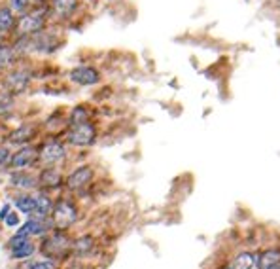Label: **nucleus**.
<instances>
[{"mask_svg": "<svg viewBox=\"0 0 280 269\" xmlns=\"http://www.w3.org/2000/svg\"><path fill=\"white\" fill-rule=\"evenodd\" d=\"M16 207L23 212V214H34V210H36V197L33 195H19L16 199Z\"/></svg>", "mask_w": 280, "mask_h": 269, "instance_id": "obj_17", "label": "nucleus"}, {"mask_svg": "<svg viewBox=\"0 0 280 269\" xmlns=\"http://www.w3.org/2000/svg\"><path fill=\"white\" fill-rule=\"evenodd\" d=\"M78 218V208L72 201L68 199H59L53 207V214H51V220H53V226L57 229H67L70 227Z\"/></svg>", "mask_w": 280, "mask_h": 269, "instance_id": "obj_3", "label": "nucleus"}, {"mask_svg": "<svg viewBox=\"0 0 280 269\" xmlns=\"http://www.w3.org/2000/svg\"><path fill=\"white\" fill-rule=\"evenodd\" d=\"M33 254H34V244L31 243V239H29L27 243L21 244V246H17V248L12 250V256H14L16 260H23V258H29V256H33Z\"/></svg>", "mask_w": 280, "mask_h": 269, "instance_id": "obj_21", "label": "nucleus"}, {"mask_svg": "<svg viewBox=\"0 0 280 269\" xmlns=\"http://www.w3.org/2000/svg\"><path fill=\"white\" fill-rule=\"evenodd\" d=\"M16 27V18L12 8H0V33H8Z\"/></svg>", "mask_w": 280, "mask_h": 269, "instance_id": "obj_18", "label": "nucleus"}, {"mask_svg": "<svg viewBox=\"0 0 280 269\" xmlns=\"http://www.w3.org/2000/svg\"><path fill=\"white\" fill-rule=\"evenodd\" d=\"M8 214H10V205L6 203L4 207L0 208V220H6V216H8Z\"/></svg>", "mask_w": 280, "mask_h": 269, "instance_id": "obj_28", "label": "nucleus"}, {"mask_svg": "<svg viewBox=\"0 0 280 269\" xmlns=\"http://www.w3.org/2000/svg\"><path fill=\"white\" fill-rule=\"evenodd\" d=\"M93 246H95V241L91 235H84V237H80V239H76L72 243V248H74L76 254H87V252L93 250Z\"/></svg>", "mask_w": 280, "mask_h": 269, "instance_id": "obj_20", "label": "nucleus"}, {"mask_svg": "<svg viewBox=\"0 0 280 269\" xmlns=\"http://www.w3.org/2000/svg\"><path fill=\"white\" fill-rule=\"evenodd\" d=\"M34 135H36V127L31 125V123H23V125H19V127L12 133L10 140H12L14 144H25V142L34 139Z\"/></svg>", "mask_w": 280, "mask_h": 269, "instance_id": "obj_13", "label": "nucleus"}, {"mask_svg": "<svg viewBox=\"0 0 280 269\" xmlns=\"http://www.w3.org/2000/svg\"><path fill=\"white\" fill-rule=\"evenodd\" d=\"M80 2L78 0H51L50 14L57 19H68L74 16Z\"/></svg>", "mask_w": 280, "mask_h": 269, "instance_id": "obj_9", "label": "nucleus"}, {"mask_svg": "<svg viewBox=\"0 0 280 269\" xmlns=\"http://www.w3.org/2000/svg\"><path fill=\"white\" fill-rule=\"evenodd\" d=\"M221 269H233V267H231V265H225V267H221Z\"/></svg>", "mask_w": 280, "mask_h": 269, "instance_id": "obj_30", "label": "nucleus"}, {"mask_svg": "<svg viewBox=\"0 0 280 269\" xmlns=\"http://www.w3.org/2000/svg\"><path fill=\"white\" fill-rule=\"evenodd\" d=\"M233 269H255L257 267V256H255L254 252H240L237 254L229 263Z\"/></svg>", "mask_w": 280, "mask_h": 269, "instance_id": "obj_12", "label": "nucleus"}, {"mask_svg": "<svg viewBox=\"0 0 280 269\" xmlns=\"http://www.w3.org/2000/svg\"><path fill=\"white\" fill-rule=\"evenodd\" d=\"M53 207H55V203H53V199H51L48 193H38V195H36V210H34V216L51 218Z\"/></svg>", "mask_w": 280, "mask_h": 269, "instance_id": "obj_11", "label": "nucleus"}, {"mask_svg": "<svg viewBox=\"0 0 280 269\" xmlns=\"http://www.w3.org/2000/svg\"><path fill=\"white\" fill-rule=\"evenodd\" d=\"M29 0H10V8L14 10L16 14H23V12H27L29 10Z\"/></svg>", "mask_w": 280, "mask_h": 269, "instance_id": "obj_24", "label": "nucleus"}, {"mask_svg": "<svg viewBox=\"0 0 280 269\" xmlns=\"http://www.w3.org/2000/svg\"><path fill=\"white\" fill-rule=\"evenodd\" d=\"M93 169L89 165H82V167H78V169H74L72 173L68 174V178H67V188L68 190H72V191H76V190H82V188H85L87 184L93 180Z\"/></svg>", "mask_w": 280, "mask_h": 269, "instance_id": "obj_7", "label": "nucleus"}, {"mask_svg": "<svg viewBox=\"0 0 280 269\" xmlns=\"http://www.w3.org/2000/svg\"><path fill=\"white\" fill-rule=\"evenodd\" d=\"M67 140L72 146L78 148H87L93 146L97 140V127L91 122H84L80 125H72L67 135Z\"/></svg>", "mask_w": 280, "mask_h": 269, "instance_id": "obj_2", "label": "nucleus"}, {"mask_svg": "<svg viewBox=\"0 0 280 269\" xmlns=\"http://www.w3.org/2000/svg\"><path fill=\"white\" fill-rule=\"evenodd\" d=\"M65 157H67V148L57 140L46 142L40 150V161L44 165H57L61 161H65Z\"/></svg>", "mask_w": 280, "mask_h": 269, "instance_id": "obj_6", "label": "nucleus"}, {"mask_svg": "<svg viewBox=\"0 0 280 269\" xmlns=\"http://www.w3.org/2000/svg\"><path fill=\"white\" fill-rule=\"evenodd\" d=\"M29 269H55V261H51V260L34 261V263H31V267Z\"/></svg>", "mask_w": 280, "mask_h": 269, "instance_id": "obj_25", "label": "nucleus"}, {"mask_svg": "<svg viewBox=\"0 0 280 269\" xmlns=\"http://www.w3.org/2000/svg\"><path fill=\"white\" fill-rule=\"evenodd\" d=\"M70 246H72V241L68 239L67 233H63L59 229V231H55V233H51L50 237L44 239L42 252H44V256H48L50 260H55V258L65 256Z\"/></svg>", "mask_w": 280, "mask_h": 269, "instance_id": "obj_4", "label": "nucleus"}, {"mask_svg": "<svg viewBox=\"0 0 280 269\" xmlns=\"http://www.w3.org/2000/svg\"><path fill=\"white\" fill-rule=\"evenodd\" d=\"M10 159H12V156H10L8 150H6V148H0V167L6 165Z\"/></svg>", "mask_w": 280, "mask_h": 269, "instance_id": "obj_27", "label": "nucleus"}, {"mask_svg": "<svg viewBox=\"0 0 280 269\" xmlns=\"http://www.w3.org/2000/svg\"><path fill=\"white\" fill-rule=\"evenodd\" d=\"M14 108V97L12 95H0V114H8Z\"/></svg>", "mask_w": 280, "mask_h": 269, "instance_id": "obj_23", "label": "nucleus"}, {"mask_svg": "<svg viewBox=\"0 0 280 269\" xmlns=\"http://www.w3.org/2000/svg\"><path fill=\"white\" fill-rule=\"evenodd\" d=\"M48 16H50V12L44 8L23 16V18L17 21V25H16L17 35L19 36H33V35L42 33L44 29H46V23H48Z\"/></svg>", "mask_w": 280, "mask_h": 269, "instance_id": "obj_1", "label": "nucleus"}, {"mask_svg": "<svg viewBox=\"0 0 280 269\" xmlns=\"http://www.w3.org/2000/svg\"><path fill=\"white\" fill-rule=\"evenodd\" d=\"M4 222H6V226L8 227H17L19 226V216H17L16 212H10Z\"/></svg>", "mask_w": 280, "mask_h": 269, "instance_id": "obj_26", "label": "nucleus"}, {"mask_svg": "<svg viewBox=\"0 0 280 269\" xmlns=\"http://www.w3.org/2000/svg\"><path fill=\"white\" fill-rule=\"evenodd\" d=\"M12 184L17 186V188H23V190H31L38 184V178H34V176L27 173H16L12 174Z\"/></svg>", "mask_w": 280, "mask_h": 269, "instance_id": "obj_16", "label": "nucleus"}, {"mask_svg": "<svg viewBox=\"0 0 280 269\" xmlns=\"http://www.w3.org/2000/svg\"><path fill=\"white\" fill-rule=\"evenodd\" d=\"M36 159H40V154L36 152V148L23 146L19 152H16V154L12 156V159H10V165L16 167V169H23V167H31Z\"/></svg>", "mask_w": 280, "mask_h": 269, "instance_id": "obj_8", "label": "nucleus"}, {"mask_svg": "<svg viewBox=\"0 0 280 269\" xmlns=\"http://www.w3.org/2000/svg\"><path fill=\"white\" fill-rule=\"evenodd\" d=\"M68 78L72 84L82 87H91L97 86L102 80L101 70L97 67H91V65H80V67H74V69L68 72Z\"/></svg>", "mask_w": 280, "mask_h": 269, "instance_id": "obj_5", "label": "nucleus"}, {"mask_svg": "<svg viewBox=\"0 0 280 269\" xmlns=\"http://www.w3.org/2000/svg\"><path fill=\"white\" fill-rule=\"evenodd\" d=\"M84 122H89V110L85 108V106H76V108H72V112L68 116V125L72 127V125H80V123Z\"/></svg>", "mask_w": 280, "mask_h": 269, "instance_id": "obj_19", "label": "nucleus"}, {"mask_svg": "<svg viewBox=\"0 0 280 269\" xmlns=\"http://www.w3.org/2000/svg\"><path fill=\"white\" fill-rule=\"evenodd\" d=\"M272 2H276V4H274V6H276V8L280 10V0H272Z\"/></svg>", "mask_w": 280, "mask_h": 269, "instance_id": "obj_29", "label": "nucleus"}, {"mask_svg": "<svg viewBox=\"0 0 280 269\" xmlns=\"http://www.w3.org/2000/svg\"><path fill=\"white\" fill-rule=\"evenodd\" d=\"M280 263V248H267L257 256V267L269 269Z\"/></svg>", "mask_w": 280, "mask_h": 269, "instance_id": "obj_14", "label": "nucleus"}, {"mask_svg": "<svg viewBox=\"0 0 280 269\" xmlns=\"http://www.w3.org/2000/svg\"><path fill=\"white\" fill-rule=\"evenodd\" d=\"M38 182L42 184L44 188H59L63 184V174L59 169H55V165H48L38 176Z\"/></svg>", "mask_w": 280, "mask_h": 269, "instance_id": "obj_10", "label": "nucleus"}, {"mask_svg": "<svg viewBox=\"0 0 280 269\" xmlns=\"http://www.w3.org/2000/svg\"><path fill=\"white\" fill-rule=\"evenodd\" d=\"M27 86H29V74L19 70V72H14L12 76L8 78V87L12 93H21L25 91Z\"/></svg>", "mask_w": 280, "mask_h": 269, "instance_id": "obj_15", "label": "nucleus"}, {"mask_svg": "<svg viewBox=\"0 0 280 269\" xmlns=\"http://www.w3.org/2000/svg\"><path fill=\"white\" fill-rule=\"evenodd\" d=\"M12 57H14V50L8 48V46H0V69L8 67Z\"/></svg>", "mask_w": 280, "mask_h": 269, "instance_id": "obj_22", "label": "nucleus"}]
</instances>
